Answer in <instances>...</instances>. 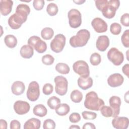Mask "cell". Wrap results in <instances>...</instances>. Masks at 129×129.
<instances>
[{"label":"cell","mask_w":129,"mask_h":129,"mask_svg":"<svg viewBox=\"0 0 129 129\" xmlns=\"http://www.w3.org/2000/svg\"><path fill=\"white\" fill-rule=\"evenodd\" d=\"M109 39L106 35L99 36L96 42V47L100 51H104L109 45Z\"/></svg>","instance_id":"obj_17"},{"label":"cell","mask_w":129,"mask_h":129,"mask_svg":"<svg viewBox=\"0 0 129 129\" xmlns=\"http://www.w3.org/2000/svg\"><path fill=\"white\" fill-rule=\"evenodd\" d=\"M101 61V57L100 55L97 53L94 52L92 53L90 57V62L92 65L96 66L100 64Z\"/></svg>","instance_id":"obj_31"},{"label":"cell","mask_w":129,"mask_h":129,"mask_svg":"<svg viewBox=\"0 0 129 129\" xmlns=\"http://www.w3.org/2000/svg\"><path fill=\"white\" fill-rule=\"evenodd\" d=\"M13 2L11 0L0 1V12L3 16L9 15L12 11Z\"/></svg>","instance_id":"obj_18"},{"label":"cell","mask_w":129,"mask_h":129,"mask_svg":"<svg viewBox=\"0 0 129 129\" xmlns=\"http://www.w3.org/2000/svg\"><path fill=\"white\" fill-rule=\"evenodd\" d=\"M122 71L123 73L127 76V78L129 77V64L126 63L124 65L122 68Z\"/></svg>","instance_id":"obj_43"},{"label":"cell","mask_w":129,"mask_h":129,"mask_svg":"<svg viewBox=\"0 0 129 129\" xmlns=\"http://www.w3.org/2000/svg\"><path fill=\"white\" fill-rule=\"evenodd\" d=\"M83 94L78 90H73L70 95V98L72 101L75 103H79L83 99Z\"/></svg>","instance_id":"obj_28"},{"label":"cell","mask_w":129,"mask_h":129,"mask_svg":"<svg viewBox=\"0 0 129 129\" xmlns=\"http://www.w3.org/2000/svg\"><path fill=\"white\" fill-rule=\"evenodd\" d=\"M30 13V9L28 5L25 4L18 5L15 13L11 15L8 20L9 26L13 29H18L26 21Z\"/></svg>","instance_id":"obj_1"},{"label":"cell","mask_w":129,"mask_h":129,"mask_svg":"<svg viewBox=\"0 0 129 129\" xmlns=\"http://www.w3.org/2000/svg\"><path fill=\"white\" fill-rule=\"evenodd\" d=\"M55 84V92L60 96L64 95L68 91V82L67 79L62 76H57L54 78Z\"/></svg>","instance_id":"obj_6"},{"label":"cell","mask_w":129,"mask_h":129,"mask_svg":"<svg viewBox=\"0 0 129 129\" xmlns=\"http://www.w3.org/2000/svg\"><path fill=\"white\" fill-rule=\"evenodd\" d=\"M45 4V2L43 0H34L33 2V6L34 8L37 11H40L43 9Z\"/></svg>","instance_id":"obj_39"},{"label":"cell","mask_w":129,"mask_h":129,"mask_svg":"<svg viewBox=\"0 0 129 129\" xmlns=\"http://www.w3.org/2000/svg\"><path fill=\"white\" fill-rule=\"evenodd\" d=\"M54 35L53 30L49 27H45L41 31V36L44 40L51 39Z\"/></svg>","instance_id":"obj_27"},{"label":"cell","mask_w":129,"mask_h":129,"mask_svg":"<svg viewBox=\"0 0 129 129\" xmlns=\"http://www.w3.org/2000/svg\"><path fill=\"white\" fill-rule=\"evenodd\" d=\"M60 103V100L59 98L55 96L50 97L47 100V105L51 109H55L57 106Z\"/></svg>","instance_id":"obj_29"},{"label":"cell","mask_w":129,"mask_h":129,"mask_svg":"<svg viewBox=\"0 0 129 129\" xmlns=\"http://www.w3.org/2000/svg\"><path fill=\"white\" fill-rule=\"evenodd\" d=\"M73 69L80 77H88L90 75L89 66L84 60H80L74 62L73 65Z\"/></svg>","instance_id":"obj_10"},{"label":"cell","mask_w":129,"mask_h":129,"mask_svg":"<svg viewBox=\"0 0 129 129\" xmlns=\"http://www.w3.org/2000/svg\"><path fill=\"white\" fill-rule=\"evenodd\" d=\"M70 26L73 28L80 27L82 24V15L77 9H72L68 13Z\"/></svg>","instance_id":"obj_7"},{"label":"cell","mask_w":129,"mask_h":129,"mask_svg":"<svg viewBox=\"0 0 129 129\" xmlns=\"http://www.w3.org/2000/svg\"><path fill=\"white\" fill-rule=\"evenodd\" d=\"M81 118L80 114L77 112L71 113L69 116V120L72 123H77L80 121Z\"/></svg>","instance_id":"obj_40"},{"label":"cell","mask_w":129,"mask_h":129,"mask_svg":"<svg viewBox=\"0 0 129 129\" xmlns=\"http://www.w3.org/2000/svg\"><path fill=\"white\" fill-rule=\"evenodd\" d=\"M4 42L7 46L10 48L15 47L17 44V39L13 35L9 34L5 36Z\"/></svg>","instance_id":"obj_25"},{"label":"cell","mask_w":129,"mask_h":129,"mask_svg":"<svg viewBox=\"0 0 129 129\" xmlns=\"http://www.w3.org/2000/svg\"><path fill=\"white\" fill-rule=\"evenodd\" d=\"M112 125L117 129H126L129 124V119L126 117L116 116L112 120Z\"/></svg>","instance_id":"obj_15"},{"label":"cell","mask_w":129,"mask_h":129,"mask_svg":"<svg viewBox=\"0 0 129 129\" xmlns=\"http://www.w3.org/2000/svg\"><path fill=\"white\" fill-rule=\"evenodd\" d=\"M70 128H80V127L78 126V125H71V126H70L69 127Z\"/></svg>","instance_id":"obj_47"},{"label":"cell","mask_w":129,"mask_h":129,"mask_svg":"<svg viewBox=\"0 0 129 129\" xmlns=\"http://www.w3.org/2000/svg\"><path fill=\"white\" fill-rule=\"evenodd\" d=\"M75 3H76V4L77 5H82V4H83L84 3H85L86 2L85 0H83V1H73Z\"/></svg>","instance_id":"obj_46"},{"label":"cell","mask_w":129,"mask_h":129,"mask_svg":"<svg viewBox=\"0 0 129 129\" xmlns=\"http://www.w3.org/2000/svg\"><path fill=\"white\" fill-rule=\"evenodd\" d=\"M121 24L125 27L129 26V14L128 13H125L123 14L120 18Z\"/></svg>","instance_id":"obj_41"},{"label":"cell","mask_w":129,"mask_h":129,"mask_svg":"<svg viewBox=\"0 0 129 129\" xmlns=\"http://www.w3.org/2000/svg\"><path fill=\"white\" fill-rule=\"evenodd\" d=\"M91 25L94 30L98 33L105 32L107 30V24L102 19L97 17L93 19Z\"/></svg>","instance_id":"obj_13"},{"label":"cell","mask_w":129,"mask_h":129,"mask_svg":"<svg viewBox=\"0 0 129 129\" xmlns=\"http://www.w3.org/2000/svg\"><path fill=\"white\" fill-rule=\"evenodd\" d=\"M14 109L19 115H23L28 113L30 109V104L26 101L18 100L14 104Z\"/></svg>","instance_id":"obj_12"},{"label":"cell","mask_w":129,"mask_h":129,"mask_svg":"<svg viewBox=\"0 0 129 129\" xmlns=\"http://www.w3.org/2000/svg\"><path fill=\"white\" fill-rule=\"evenodd\" d=\"M109 102L110 107L113 111L112 117L117 116L120 112V106L121 103L120 98L117 96H112L109 98Z\"/></svg>","instance_id":"obj_14"},{"label":"cell","mask_w":129,"mask_h":129,"mask_svg":"<svg viewBox=\"0 0 129 129\" xmlns=\"http://www.w3.org/2000/svg\"><path fill=\"white\" fill-rule=\"evenodd\" d=\"M58 11V8L56 4L53 3H49L46 7V12L50 16L56 15Z\"/></svg>","instance_id":"obj_30"},{"label":"cell","mask_w":129,"mask_h":129,"mask_svg":"<svg viewBox=\"0 0 129 129\" xmlns=\"http://www.w3.org/2000/svg\"><path fill=\"white\" fill-rule=\"evenodd\" d=\"M33 112L34 115L42 117L47 114V109L44 105L39 104L35 105L34 107Z\"/></svg>","instance_id":"obj_23"},{"label":"cell","mask_w":129,"mask_h":129,"mask_svg":"<svg viewBox=\"0 0 129 129\" xmlns=\"http://www.w3.org/2000/svg\"><path fill=\"white\" fill-rule=\"evenodd\" d=\"M55 70L59 73L63 75H66L69 73L70 68L69 66L65 63L59 62L55 66Z\"/></svg>","instance_id":"obj_26"},{"label":"cell","mask_w":129,"mask_h":129,"mask_svg":"<svg viewBox=\"0 0 129 129\" xmlns=\"http://www.w3.org/2000/svg\"><path fill=\"white\" fill-rule=\"evenodd\" d=\"M77 83L79 87L81 89L86 90L92 86L93 81L92 79L89 76L88 77H80L78 79Z\"/></svg>","instance_id":"obj_19"},{"label":"cell","mask_w":129,"mask_h":129,"mask_svg":"<svg viewBox=\"0 0 129 129\" xmlns=\"http://www.w3.org/2000/svg\"><path fill=\"white\" fill-rule=\"evenodd\" d=\"M1 122V125L0 128L2 129H7V121L3 119H1L0 120Z\"/></svg>","instance_id":"obj_45"},{"label":"cell","mask_w":129,"mask_h":129,"mask_svg":"<svg viewBox=\"0 0 129 129\" xmlns=\"http://www.w3.org/2000/svg\"><path fill=\"white\" fill-rule=\"evenodd\" d=\"M55 127V123L51 119H47L43 122V128L44 129H54Z\"/></svg>","instance_id":"obj_37"},{"label":"cell","mask_w":129,"mask_h":129,"mask_svg":"<svg viewBox=\"0 0 129 129\" xmlns=\"http://www.w3.org/2000/svg\"><path fill=\"white\" fill-rule=\"evenodd\" d=\"M90 38V33L87 29H81L77 34L70 39V44L73 47H83L87 43Z\"/></svg>","instance_id":"obj_4"},{"label":"cell","mask_w":129,"mask_h":129,"mask_svg":"<svg viewBox=\"0 0 129 129\" xmlns=\"http://www.w3.org/2000/svg\"><path fill=\"white\" fill-rule=\"evenodd\" d=\"M121 26L117 23H113L110 26V31L111 34L117 35H119L121 31Z\"/></svg>","instance_id":"obj_33"},{"label":"cell","mask_w":129,"mask_h":129,"mask_svg":"<svg viewBox=\"0 0 129 129\" xmlns=\"http://www.w3.org/2000/svg\"><path fill=\"white\" fill-rule=\"evenodd\" d=\"M25 87L24 83L20 81L14 82L11 86V91L15 95H20L25 91Z\"/></svg>","instance_id":"obj_20"},{"label":"cell","mask_w":129,"mask_h":129,"mask_svg":"<svg viewBox=\"0 0 129 129\" xmlns=\"http://www.w3.org/2000/svg\"><path fill=\"white\" fill-rule=\"evenodd\" d=\"M34 48L29 45H24L20 49L21 56L24 58H30L34 54Z\"/></svg>","instance_id":"obj_22"},{"label":"cell","mask_w":129,"mask_h":129,"mask_svg":"<svg viewBox=\"0 0 129 129\" xmlns=\"http://www.w3.org/2000/svg\"><path fill=\"white\" fill-rule=\"evenodd\" d=\"M21 127L20 122L16 119L12 120L10 122L11 129H20Z\"/></svg>","instance_id":"obj_42"},{"label":"cell","mask_w":129,"mask_h":129,"mask_svg":"<svg viewBox=\"0 0 129 129\" xmlns=\"http://www.w3.org/2000/svg\"><path fill=\"white\" fill-rule=\"evenodd\" d=\"M85 107L90 110L99 111L101 107L104 105L103 99L98 97L95 91H90L86 95L84 102Z\"/></svg>","instance_id":"obj_3"},{"label":"cell","mask_w":129,"mask_h":129,"mask_svg":"<svg viewBox=\"0 0 129 129\" xmlns=\"http://www.w3.org/2000/svg\"><path fill=\"white\" fill-rule=\"evenodd\" d=\"M55 112L60 116L66 115L70 111V107L67 103H60L55 109Z\"/></svg>","instance_id":"obj_24"},{"label":"cell","mask_w":129,"mask_h":129,"mask_svg":"<svg viewBox=\"0 0 129 129\" xmlns=\"http://www.w3.org/2000/svg\"><path fill=\"white\" fill-rule=\"evenodd\" d=\"M28 44L31 46L38 53H43L47 49L46 43L37 36H31L28 40Z\"/></svg>","instance_id":"obj_5"},{"label":"cell","mask_w":129,"mask_h":129,"mask_svg":"<svg viewBox=\"0 0 129 129\" xmlns=\"http://www.w3.org/2000/svg\"><path fill=\"white\" fill-rule=\"evenodd\" d=\"M41 121L36 118H31L27 120L24 124V129H39L40 127Z\"/></svg>","instance_id":"obj_21"},{"label":"cell","mask_w":129,"mask_h":129,"mask_svg":"<svg viewBox=\"0 0 129 129\" xmlns=\"http://www.w3.org/2000/svg\"><path fill=\"white\" fill-rule=\"evenodd\" d=\"M121 40L123 45L125 47H129V30L128 29L125 30L121 36Z\"/></svg>","instance_id":"obj_34"},{"label":"cell","mask_w":129,"mask_h":129,"mask_svg":"<svg viewBox=\"0 0 129 129\" xmlns=\"http://www.w3.org/2000/svg\"><path fill=\"white\" fill-rule=\"evenodd\" d=\"M84 119L86 120H93L97 117V114L94 112L84 111L82 113Z\"/></svg>","instance_id":"obj_36"},{"label":"cell","mask_w":129,"mask_h":129,"mask_svg":"<svg viewBox=\"0 0 129 129\" xmlns=\"http://www.w3.org/2000/svg\"><path fill=\"white\" fill-rule=\"evenodd\" d=\"M95 3L97 9L107 19H111L115 16L116 11L120 6L119 0H96Z\"/></svg>","instance_id":"obj_2"},{"label":"cell","mask_w":129,"mask_h":129,"mask_svg":"<svg viewBox=\"0 0 129 129\" xmlns=\"http://www.w3.org/2000/svg\"><path fill=\"white\" fill-rule=\"evenodd\" d=\"M53 91V87L50 83H46L42 88V92L44 94L48 95L51 94Z\"/></svg>","instance_id":"obj_38"},{"label":"cell","mask_w":129,"mask_h":129,"mask_svg":"<svg viewBox=\"0 0 129 129\" xmlns=\"http://www.w3.org/2000/svg\"><path fill=\"white\" fill-rule=\"evenodd\" d=\"M54 58L50 54H47L42 57V62L46 66H50L53 63Z\"/></svg>","instance_id":"obj_35"},{"label":"cell","mask_w":129,"mask_h":129,"mask_svg":"<svg viewBox=\"0 0 129 129\" xmlns=\"http://www.w3.org/2000/svg\"><path fill=\"white\" fill-rule=\"evenodd\" d=\"M27 97L31 101H36L40 96L39 85L36 81L30 83L26 93Z\"/></svg>","instance_id":"obj_11"},{"label":"cell","mask_w":129,"mask_h":129,"mask_svg":"<svg viewBox=\"0 0 129 129\" xmlns=\"http://www.w3.org/2000/svg\"><path fill=\"white\" fill-rule=\"evenodd\" d=\"M100 110L101 114L105 117H110L112 115L113 111L110 106L104 105L101 107Z\"/></svg>","instance_id":"obj_32"},{"label":"cell","mask_w":129,"mask_h":129,"mask_svg":"<svg viewBox=\"0 0 129 129\" xmlns=\"http://www.w3.org/2000/svg\"><path fill=\"white\" fill-rule=\"evenodd\" d=\"M83 129H95L96 127L95 125L91 122H86L84 124L83 127Z\"/></svg>","instance_id":"obj_44"},{"label":"cell","mask_w":129,"mask_h":129,"mask_svg":"<svg viewBox=\"0 0 129 129\" xmlns=\"http://www.w3.org/2000/svg\"><path fill=\"white\" fill-rule=\"evenodd\" d=\"M107 83L111 87H117L121 86L124 81L123 76L119 73L111 74L107 79Z\"/></svg>","instance_id":"obj_16"},{"label":"cell","mask_w":129,"mask_h":129,"mask_svg":"<svg viewBox=\"0 0 129 129\" xmlns=\"http://www.w3.org/2000/svg\"><path fill=\"white\" fill-rule=\"evenodd\" d=\"M107 56L110 61L115 66H120L123 61V53L115 47L111 48L107 52Z\"/></svg>","instance_id":"obj_9"},{"label":"cell","mask_w":129,"mask_h":129,"mask_svg":"<svg viewBox=\"0 0 129 129\" xmlns=\"http://www.w3.org/2000/svg\"><path fill=\"white\" fill-rule=\"evenodd\" d=\"M66 41V37L62 34H58L51 41L50 46L51 49L55 53H59L62 51Z\"/></svg>","instance_id":"obj_8"}]
</instances>
